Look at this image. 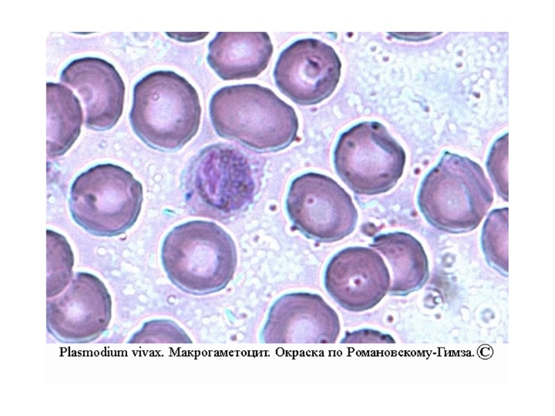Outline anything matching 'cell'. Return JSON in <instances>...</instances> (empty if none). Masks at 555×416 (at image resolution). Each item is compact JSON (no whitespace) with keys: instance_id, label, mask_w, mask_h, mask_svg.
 <instances>
[{"instance_id":"cell-1","label":"cell","mask_w":555,"mask_h":416,"mask_svg":"<svg viewBox=\"0 0 555 416\" xmlns=\"http://www.w3.org/2000/svg\"><path fill=\"white\" fill-rule=\"evenodd\" d=\"M210 116L219 135L259 151L287 147L298 130L293 108L257 84L221 88L212 96Z\"/></svg>"},{"instance_id":"cell-2","label":"cell","mask_w":555,"mask_h":416,"mask_svg":"<svg viewBox=\"0 0 555 416\" xmlns=\"http://www.w3.org/2000/svg\"><path fill=\"white\" fill-rule=\"evenodd\" d=\"M200 116L196 89L173 71L152 72L134 87L130 123L151 147L161 150L182 147L197 133Z\"/></svg>"},{"instance_id":"cell-3","label":"cell","mask_w":555,"mask_h":416,"mask_svg":"<svg viewBox=\"0 0 555 416\" xmlns=\"http://www.w3.org/2000/svg\"><path fill=\"white\" fill-rule=\"evenodd\" d=\"M493 200V189L481 166L451 153L445 154L427 174L418 196L427 221L450 233L475 229Z\"/></svg>"},{"instance_id":"cell-4","label":"cell","mask_w":555,"mask_h":416,"mask_svg":"<svg viewBox=\"0 0 555 416\" xmlns=\"http://www.w3.org/2000/svg\"><path fill=\"white\" fill-rule=\"evenodd\" d=\"M183 187L194 214L223 220L250 205L256 184L246 155L236 148L216 144L204 148L191 162Z\"/></svg>"},{"instance_id":"cell-5","label":"cell","mask_w":555,"mask_h":416,"mask_svg":"<svg viewBox=\"0 0 555 416\" xmlns=\"http://www.w3.org/2000/svg\"><path fill=\"white\" fill-rule=\"evenodd\" d=\"M141 183L112 164H98L74 181L69 207L75 222L94 235L113 236L135 223L142 207Z\"/></svg>"},{"instance_id":"cell-6","label":"cell","mask_w":555,"mask_h":416,"mask_svg":"<svg viewBox=\"0 0 555 416\" xmlns=\"http://www.w3.org/2000/svg\"><path fill=\"white\" fill-rule=\"evenodd\" d=\"M162 259L175 282L208 289L223 286L231 278L237 251L232 239L218 225L192 220L175 227L166 236Z\"/></svg>"},{"instance_id":"cell-7","label":"cell","mask_w":555,"mask_h":416,"mask_svg":"<svg viewBox=\"0 0 555 416\" xmlns=\"http://www.w3.org/2000/svg\"><path fill=\"white\" fill-rule=\"evenodd\" d=\"M405 160L402 148L377 121L350 128L341 135L334 151L336 173L358 194L390 190L402 176Z\"/></svg>"},{"instance_id":"cell-8","label":"cell","mask_w":555,"mask_h":416,"mask_svg":"<svg viewBox=\"0 0 555 416\" xmlns=\"http://www.w3.org/2000/svg\"><path fill=\"white\" fill-rule=\"evenodd\" d=\"M286 209L298 229L322 242L347 236L354 231L358 218L352 198L345 190L331 177L312 172L292 181Z\"/></svg>"},{"instance_id":"cell-9","label":"cell","mask_w":555,"mask_h":416,"mask_svg":"<svg viewBox=\"0 0 555 416\" xmlns=\"http://www.w3.org/2000/svg\"><path fill=\"white\" fill-rule=\"evenodd\" d=\"M334 49L314 38L295 41L280 54L273 76L278 89L297 104L311 105L329 97L341 76Z\"/></svg>"},{"instance_id":"cell-10","label":"cell","mask_w":555,"mask_h":416,"mask_svg":"<svg viewBox=\"0 0 555 416\" xmlns=\"http://www.w3.org/2000/svg\"><path fill=\"white\" fill-rule=\"evenodd\" d=\"M325 286L344 309L363 311L378 304L390 286L384 260L373 250L349 247L336 254L325 272Z\"/></svg>"},{"instance_id":"cell-11","label":"cell","mask_w":555,"mask_h":416,"mask_svg":"<svg viewBox=\"0 0 555 416\" xmlns=\"http://www.w3.org/2000/svg\"><path fill=\"white\" fill-rule=\"evenodd\" d=\"M60 78L82 98L89 128L105 130L117 123L123 112L125 85L112 64L99 58H80L65 67Z\"/></svg>"},{"instance_id":"cell-12","label":"cell","mask_w":555,"mask_h":416,"mask_svg":"<svg viewBox=\"0 0 555 416\" xmlns=\"http://www.w3.org/2000/svg\"><path fill=\"white\" fill-rule=\"evenodd\" d=\"M207 62L224 80L258 76L273 51L266 32H219L208 46Z\"/></svg>"},{"instance_id":"cell-13","label":"cell","mask_w":555,"mask_h":416,"mask_svg":"<svg viewBox=\"0 0 555 416\" xmlns=\"http://www.w3.org/2000/svg\"><path fill=\"white\" fill-rule=\"evenodd\" d=\"M289 307L283 315L286 323L282 336L285 342L334 343L339 333L335 311L317 295L300 293L289 295Z\"/></svg>"},{"instance_id":"cell-14","label":"cell","mask_w":555,"mask_h":416,"mask_svg":"<svg viewBox=\"0 0 555 416\" xmlns=\"http://www.w3.org/2000/svg\"><path fill=\"white\" fill-rule=\"evenodd\" d=\"M388 260L393 279L390 291L404 292L419 285L427 273V257L420 243L405 232L377 236L370 245Z\"/></svg>"},{"instance_id":"cell-15","label":"cell","mask_w":555,"mask_h":416,"mask_svg":"<svg viewBox=\"0 0 555 416\" xmlns=\"http://www.w3.org/2000/svg\"><path fill=\"white\" fill-rule=\"evenodd\" d=\"M47 139L49 157L63 155L78 138L83 121L80 103L72 91L59 83H46Z\"/></svg>"},{"instance_id":"cell-16","label":"cell","mask_w":555,"mask_h":416,"mask_svg":"<svg viewBox=\"0 0 555 416\" xmlns=\"http://www.w3.org/2000/svg\"><path fill=\"white\" fill-rule=\"evenodd\" d=\"M481 245L486 257L497 264L507 265L508 208L492 211L482 228Z\"/></svg>"},{"instance_id":"cell-17","label":"cell","mask_w":555,"mask_h":416,"mask_svg":"<svg viewBox=\"0 0 555 416\" xmlns=\"http://www.w3.org/2000/svg\"><path fill=\"white\" fill-rule=\"evenodd\" d=\"M47 260L50 280L67 282L73 266V253L66 239L61 234L47 229Z\"/></svg>"},{"instance_id":"cell-18","label":"cell","mask_w":555,"mask_h":416,"mask_svg":"<svg viewBox=\"0 0 555 416\" xmlns=\"http://www.w3.org/2000/svg\"><path fill=\"white\" fill-rule=\"evenodd\" d=\"M507 141L493 148L487 162V170L497 192L508 200Z\"/></svg>"}]
</instances>
